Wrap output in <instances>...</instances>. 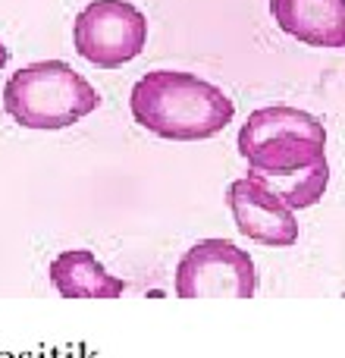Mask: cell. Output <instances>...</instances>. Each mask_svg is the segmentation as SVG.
I'll list each match as a JSON object with an SVG mask.
<instances>
[{"label":"cell","instance_id":"8992f818","mask_svg":"<svg viewBox=\"0 0 345 358\" xmlns=\"http://www.w3.org/2000/svg\"><path fill=\"white\" fill-rule=\"evenodd\" d=\"M226 204L235 226L257 246L289 248L298 242V220L295 211L264 182V176L248 170L242 179H233L226 189Z\"/></svg>","mask_w":345,"mask_h":358},{"label":"cell","instance_id":"ba28073f","mask_svg":"<svg viewBox=\"0 0 345 358\" xmlns=\"http://www.w3.org/2000/svg\"><path fill=\"white\" fill-rule=\"evenodd\" d=\"M47 280L63 298H119L126 292L123 280L107 274L97 254L88 248L60 252L47 264Z\"/></svg>","mask_w":345,"mask_h":358},{"label":"cell","instance_id":"52a82bcc","mask_svg":"<svg viewBox=\"0 0 345 358\" xmlns=\"http://www.w3.org/2000/svg\"><path fill=\"white\" fill-rule=\"evenodd\" d=\"M270 16L301 45L345 51V0H270Z\"/></svg>","mask_w":345,"mask_h":358},{"label":"cell","instance_id":"7a4b0ae2","mask_svg":"<svg viewBox=\"0 0 345 358\" xmlns=\"http://www.w3.org/2000/svg\"><path fill=\"white\" fill-rule=\"evenodd\" d=\"M101 107L97 88L67 60H38L16 69L3 85V110L16 126L60 132Z\"/></svg>","mask_w":345,"mask_h":358},{"label":"cell","instance_id":"5b68a950","mask_svg":"<svg viewBox=\"0 0 345 358\" xmlns=\"http://www.w3.org/2000/svg\"><path fill=\"white\" fill-rule=\"evenodd\" d=\"M173 289L179 298H251L257 292V267L229 239H201L179 258Z\"/></svg>","mask_w":345,"mask_h":358},{"label":"cell","instance_id":"9c48e42d","mask_svg":"<svg viewBox=\"0 0 345 358\" xmlns=\"http://www.w3.org/2000/svg\"><path fill=\"white\" fill-rule=\"evenodd\" d=\"M264 182L286 202L289 211H305L314 208L330 186V164H317L292 176H264Z\"/></svg>","mask_w":345,"mask_h":358},{"label":"cell","instance_id":"6da1fadb","mask_svg":"<svg viewBox=\"0 0 345 358\" xmlns=\"http://www.w3.org/2000/svg\"><path fill=\"white\" fill-rule=\"evenodd\" d=\"M141 129L167 142H204L233 123L235 104L213 82L182 69H151L129 91Z\"/></svg>","mask_w":345,"mask_h":358},{"label":"cell","instance_id":"3957f363","mask_svg":"<svg viewBox=\"0 0 345 358\" xmlns=\"http://www.w3.org/2000/svg\"><path fill=\"white\" fill-rule=\"evenodd\" d=\"M239 154L261 176H292L326 164V129L308 110L270 104L248 113L239 129Z\"/></svg>","mask_w":345,"mask_h":358},{"label":"cell","instance_id":"277c9868","mask_svg":"<svg viewBox=\"0 0 345 358\" xmlns=\"http://www.w3.org/2000/svg\"><path fill=\"white\" fill-rule=\"evenodd\" d=\"M147 16L129 0H91L73 19V47L97 69H119L141 57Z\"/></svg>","mask_w":345,"mask_h":358},{"label":"cell","instance_id":"30bf717a","mask_svg":"<svg viewBox=\"0 0 345 358\" xmlns=\"http://www.w3.org/2000/svg\"><path fill=\"white\" fill-rule=\"evenodd\" d=\"M7 63H10V51H7V45L0 41V69L7 67Z\"/></svg>","mask_w":345,"mask_h":358}]
</instances>
